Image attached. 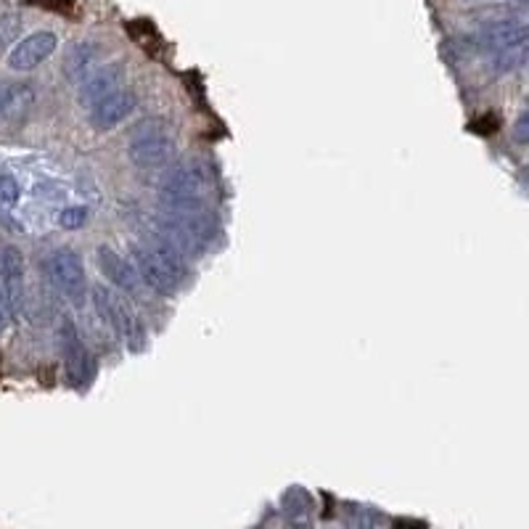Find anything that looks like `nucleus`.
Returning a JSON list of instances; mask_svg holds the SVG:
<instances>
[{"label": "nucleus", "mask_w": 529, "mask_h": 529, "mask_svg": "<svg viewBox=\"0 0 529 529\" xmlns=\"http://www.w3.org/2000/svg\"><path fill=\"white\" fill-rule=\"evenodd\" d=\"M156 233L170 238L188 257H199L212 244L217 227L215 220L206 215L204 204L202 206H164L162 217L156 220Z\"/></svg>", "instance_id": "f257e3e1"}, {"label": "nucleus", "mask_w": 529, "mask_h": 529, "mask_svg": "<svg viewBox=\"0 0 529 529\" xmlns=\"http://www.w3.org/2000/svg\"><path fill=\"white\" fill-rule=\"evenodd\" d=\"M175 130L164 117H149L141 120L127 141V156L141 170H156L164 167L175 153Z\"/></svg>", "instance_id": "f03ea898"}, {"label": "nucleus", "mask_w": 529, "mask_h": 529, "mask_svg": "<svg viewBox=\"0 0 529 529\" xmlns=\"http://www.w3.org/2000/svg\"><path fill=\"white\" fill-rule=\"evenodd\" d=\"M206 185V173L196 162H180L162 180L159 196L164 206H202Z\"/></svg>", "instance_id": "7ed1b4c3"}, {"label": "nucleus", "mask_w": 529, "mask_h": 529, "mask_svg": "<svg viewBox=\"0 0 529 529\" xmlns=\"http://www.w3.org/2000/svg\"><path fill=\"white\" fill-rule=\"evenodd\" d=\"M48 273H51L53 286L69 300L72 304L85 302L88 297V276H85V265L82 257L75 249H58L48 259Z\"/></svg>", "instance_id": "20e7f679"}, {"label": "nucleus", "mask_w": 529, "mask_h": 529, "mask_svg": "<svg viewBox=\"0 0 529 529\" xmlns=\"http://www.w3.org/2000/svg\"><path fill=\"white\" fill-rule=\"evenodd\" d=\"M130 254H132V262H135V268H138V276H141V280H143L152 291H156L159 297H173V294H177V289H180L183 280L167 268V262L153 252L149 244H132V241H130Z\"/></svg>", "instance_id": "39448f33"}, {"label": "nucleus", "mask_w": 529, "mask_h": 529, "mask_svg": "<svg viewBox=\"0 0 529 529\" xmlns=\"http://www.w3.org/2000/svg\"><path fill=\"white\" fill-rule=\"evenodd\" d=\"M61 353H64L67 381L77 389H85L93 381V357L69 318L61 321Z\"/></svg>", "instance_id": "423d86ee"}, {"label": "nucleus", "mask_w": 529, "mask_h": 529, "mask_svg": "<svg viewBox=\"0 0 529 529\" xmlns=\"http://www.w3.org/2000/svg\"><path fill=\"white\" fill-rule=\"evenodd\" d=\"M522 43H529V22L524 19H498L484 25L474 35V48L487 56L516 48Z\"/></svg>", "instance_id": "0eeeda50"}, {"label": "nucleus", "mask_w": 529, "mask_h": 529, "mask_svg": "<svg viewBox=\"0 0 529 529\" xmlns=\"http://www.w3.org/2000/svg\"><path fill=\"white\" fill-rule=\"evenodd\" d=\"M56 48H58V37L53 32H48V29L32 32L8 53V67L14 72H29V69L40 67L48 56H53Z\"/></svg>", "instance_id": "6e6552de"}, {"label": "nucleus", "mask_w": 529, "mask_h": 529, "mask_svg": "<svg viewBox=\"0 0 529 529\" xmlns=\"http://www.w3.org/2000/svg\"><path fill=\"white\" fill-rule=\"evenodd\" d=\"M122 82H125V67H122V64H106V67L96 69V72H90V75L79 82V93H77V96H79V103L90 109L93 103H99L101 99H106L109 93L120 90Z\"/></svg>", "instance_id": "1a4fd4ad"}, {"label": "nucleus", "mask_w": 529, "mask_h": 529, "mask_svg": "<svg viewBox=\"0 0 529 529\" xmlns=\"http://www.w3.org/2000/svg\"><path fill=\"white\" fill-rule=\"evenodd\" d=\"M135 103H138L135 96L125 88H120V90L109 93L106 99L90 106V125L96 130H111L120 122H125L127 117L135 111Z\"/></svg>", "instance_id": "9d476101"}, {"label": "nucleus", "mask_w": 529, "mask_h": 529, "mask_svg": "<svg viewBox=\"0 0 529 529\" xmlns=\"http://www.w3.org/2000/svg\"><path fill=\"white\" fill-rule=\"evenodd\" d=\"M0 273H3V289L14 304V312H22L25 307V254L16 247L0 249Z\"/></svg>", "instance_id": "9b49d317"}, {"label": "nucleus", "mask_w": 529, "mask_h": 529, "mask_svg": "<svg viewBox=\"0 0 529 529\" xmlns=\"http://www.w3.org/2000/svg\"><path fill=\"white\" fill-rule=\"evenodd\" d=\"M99 268L114 286H120L122 291H130V294L138 291V286L143 283L135 262H127L125 257L114 252L111 247H99Z\"/></svg>", "instance_id": "f8f14e48"}, {"label": "nucleus", "mask_w": 529, "mask_h": 529, "mask_svg": "<svg viewBox=\"0 0 529 529\" xmlns=\"http://www.w3.org/2000/svg\"><path fill=\"white\" fill-rule=\"evenodd\" d=\"M120 336L125 339L130 353H143L149 344V333H146L143 321L125 302H120Z\"/></svg>", "instance_id": "ddd939ff"}, {"label": "nucleus", "mask_w": 529, "mask_h": 529, "mask_svg": "<svg viewBox=\"0 0 529 529\" xmlns=\"http://www.w3.org/2000/svg\"><path fill=\"white\" fill-rule=\"evenodd\" d=\"M96 56H99V48L93 43H77V46H72V51L67 53V61H64L67 77L75 79V82H82L85 77L90 75V69L96 64Z\"/></svg>", "instance_id": "4468645a"}, {"label": "nucleus", "mask_w": 529, "mask_h": 529, "mask_svg": "<svg viewBox=\"0 0 529 529\" xmlns=\"http://www.w3.org/2000/svg\"><path fill=\"white\" fill-rule=\"evenodd\" d=\"M93 307L103 321V326L120 333V300L106 286H93Z\"/></svg>", "instance_id": "2eb2a0df"}, {"label": "nucleus", "mask_w": 529, "mask_h": 529, "mask_svg": "<svg viewBox=\"0 0 529 529\" xmlns=\"http://www.w3.org/2000/svg\"><path fill=\"white\" fill-rule=\"evenodd\" d=\"M527 58H529V43H522V46L508 48V51L503 53H495V56H492V72H498V75L513 72V69H519Z\"/></svg>", "instance_id": "dca6fc26"}, {"label": "nucleus", "mask_w": 529, "mask_h": 529, "mask_svg": "<svg viewBox=\"0 0 529 529\" xmlns=\"http://www.w3.org/2000/svg\"><path fill=\"white\" fill-rule=\"evenodd\" d=\"M22 16L8 11V14H0V53L5 51L11 43H16L19 32H22Z\"/></svg>", "instance_id": "f3484780"}, {"label": "nucleus", "mask_w": 529, "mask_h": 529, "mask_svg": "<svg viewBox=\"0 0 529 529\" xmlns=\"http://www.w3.org/2000/svg\"><path fill=\"white\" fill-rule=\"evenodd\" d=\"M88 223V206H67L61 215H58V226L67 227V230H75Z\"/></svg>", "instance_id": "a211bd4d"}, {"label": "nucleus", "mask_w": 529, "mask_h": 529, "mask_svg": "<svg viewBox=\"0 0 529 529\" xmlns=\"http://www.w3.org/2000/svg\"><path fill=\"white\" fill-rule=\"evenodd\" d=\"M19 196H22L19 183L11 175H0V204L3 206H14V204L19 202Z\"/></svg>", "instance_id": "6ab92c4d"}, {"label": "nucleus", "mask_w": 529, "mask_h": 529, "mask_svg": "<svg viewBox=\"0 0 529 529\" xmlns=\"http://www.w3.org/2000/svg\"><path fill=\"white\" fill-rule=\"evenodd\" d=\"M513 141L522 143V146H527L529 143V109L527 111H522L519 120L513 122Z\"/></svg>", "instance_id": "aec40b11"}, {"label": "nucleus", "mask_w": 529, "mask_h": 529, "mask_svg": "<svg viewBox=\"0 0 529 529\" xmlns=\"http://www.w3.org/2000/svg\"><path fill=\"white\" fill-rule=\"evenodd\" d=\"M11 321H14V304L8 300L5 289H0V333L11 326Z\"/></svg>", "instance_id": "412c9836"}, {"label": "nucleus", "mask_w": 529, "mask_h": 529, "mask_svg": "<svg viewBox=\"0 0 529 529\" xmlns=\"http://www.w3.org/2000/svg\"><path fill=\"white\" fill-rule=\"evenodd\" d=\"M16 93H19V88H14L11 82H0V117L8 111V106L14 103Z\"/></svg>", "instance_id": "4be33fe9"}, {"label": "nucleus", "mask_w": 529, "mask_h": 529, "mask_svg": "<svg viewBox=\"0 0 529 529\" xmlns=\"http://www.w3.org/2000/svg\"><path fill=\"white\" fill-rule=\"evenodd\" d=\"M466 3H487V0H466Z\"/></svg>", "instance_id": "5701e85b"}, {"label": "nucleus", "mask_w": 529, "mask_h": 529, "mask_svg": "<svg viewBox=\"0 0 529 529\" xmlns=\"http://www.w3.org/2000/svg\"><path fill=\"white\" fill-rule=\"evenodd\" d=\"M508 3H524V0H508Z\"/></svg>", "instance_id": "b1692460"}]
</instances>
